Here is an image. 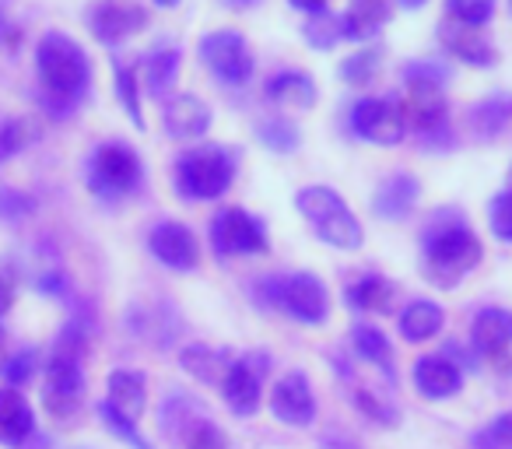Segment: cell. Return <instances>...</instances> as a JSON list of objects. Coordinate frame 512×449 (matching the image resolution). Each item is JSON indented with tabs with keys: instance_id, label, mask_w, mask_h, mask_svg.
Listing matches in <instances>:
<instances>
[{
	"instance_id": "ba28073f",
	"label": "cell",
	"mask_w": 512,
	"mask_h": 449,
	"mask_svg": "<svg viewBox=\"0 0 512 449\" xmlns=\"http://www.w3.org/2000/svg\"><path fill=\"white\" fill-rule=\"evenodd\" d=\"M211 246L218 257H253V253H267L271 243L253 214H246L242 207H221L211 218Z\"/></svg>"
},
{
	"instance_id": "c3c4849f",
	"label": "cell",
	"mask_w": 512,
	"mask_h": 449,
	"mask_svg": "<svg viewBox=\"0 0 512 449\" xmlns=\"http://www.w3.org/2000/svg\"><path fill=\"white\" fill-rule=\"evenodd\" d=\"M428 0H400V8H407V11H418V8H425Z\"/></svg>"
},
{
	"instance_id": "d4e9b609",
	"label": "cell",
	"mask_w": 512,
	"mask_h": 449,
	"mask_svg": "<svg viewBox=\"0 0 512 449\" xmlns=\"http://www.w3.org/2000/svg\"><path fill=\"white\" fill-rule=\"evenodd\" d=\"M509 123H512V95H502V92L488 95V99L470 109V130H474L481 141H495Z\"/></svg>"
},
{
	"instance_id": "d6986e66",
	"label": "cell",
	"mask_w": 512,
	"mask_h": 449,
	"mask_svg": "<svg viewBox=\"0 0 512 449\" xmlns=\"http://www.w3.org/2000/svg\"><path fill=\"white\" fill-rule=\"evenodd\" d=\"M418 193H421L418 179L407 176V172H393V176H386L383 183H379L376 197H372V211L386 221H400L418 204Z\"/></svg>"
},
{
	"instance_id": "2e32d148",
	"label": "cell",
	"mask_w": 512,
	"mask_h": 449,
	"mask_svg": "<svg viewBox=\"0 0 512 449\" xmlns=\"http://www.w3.org/2000/svg\"><path fill=\"white\" fill-rule=\"evenodd\" d=\"M162 127H165V134L176 137V141H197V137H204L207 127H211V109H207V102H200L197 95H176L172 102H165Z\"/></svg>"
},
{
	"instance_id": "ac0fdd59",
	"label": "cell",
	"mask_w": 512,
	"mask_h": 449,
	"mask_svg": "<svg viewBox=\"0 0 512 449\" xmlns=\"http://www.w3.org/2000/svg\"><path fill=\"white\" fill-rule=\"evenodd\" d=\"M470 341L481 355L488 358H498L505 348L512 344V309H502V306H488L474 316L470 323Z\"/></svg>"
},
{
	"instance_id": "ee69618b",
	"label": "cell",
	"mask_w": 512,
	"mask_h": 449,
	"mask_svg": "<svg viewBox=\"0 0 512 449\" xmlns=\"http://www.w3.org/2000/svg\"><path fill=\"white\" fill-rule=\"evenodd\" d=\"M446 78H449L446 67H442V64H428V60L404 67V81H407V85H435V88H442V85H446Z\"/></svg>"
},
{
	"instance_id": "484cf974",
	"label": "cell",
	"mask_w": 512,
	"mask_h": 449,
	"mask_svg": "<svg viewBox=\"0 0 512 449\" xmlns=\"http://www.w3.org/2000/svg\"><path fill=\"white\" fill-rule=\"evenodd\" d=\"M442 323H446V313H442L439 302L418 299L400 313V334H404V341L418 344V341H428V337L439 334Z\"/></svg>"
},
{
	"instance_id": "8d00e7d4",
	"label": "cell",
	"mask_w": 512,
	"mask_h": 449,
	"mask_svg": "<svg viewBox=\"0 0 512 449\" xmlns=\"http://www.w3.org/2000/svg\"><path fill=\"white\" fill-rule=\"evenodd\" d=\"M116 92H120L123 106H127V116L137 130H144V116H141V102H137V71L127 64L116 67Z\"/></svg>"
},
{
	"instance_id": "7bdbcfd3",
	"label": "cell",
	"mask_w": 512,
	"mask_h": 449,
	"mask_svg": "<svg viewBox=\"0 0 512 449\" xmlns=\"http://www.w3.org/2000/svg\"><path fill=\"white\" fill-rule=\"evenodd\" d=\"M488 221H491V232H495L502 243H512V193L509 190L491 200Z\"/></svg>"
},
{
	"instance_id": "d6a6232c",
	"label": "cell",
	"mask_w": 512,
	"mask_h": 449,
	"mask_svg": "<svg viewBox=\"0 0 512 449\" xmlns=\"http://www.w3.org/2000/svg\"><path fill=\"white\" fill-rule=\"evenodd\" d=\"M470 449H512V411L498 414L484 428L470 432Z\"/></svg>"
},
{
	"instance_id": "44dd1931",
	"label": "cell",
	"mask_w": 512,
	"mask_h": 449,
	"mask_svg": "<svg viewBox=\"0 0 512 449\" xmlns=\"http://www.w3.org/2000/svg\"><path fill=\"white\" fill-rule=\"evenodd\" d=\"M267 99L278 109H292V113H302V109H313L320 92H316V81L302 71H281L267 81Z\"/></svg>"
},
{
	"instance_id": "5b68a950",
	"label": "cell",
	"mask_w": 512,
	"mask_h": 449,
	"mask_svg": "<svg viewBox=\"0 0 512 449\" xmlns=\"http://www.w3.org/2000/svg\"><path fill=\"white\" fill-rule=\"evenodd\" d=\"M253 299L288 313L306 327H320L330 316V292L316 274H288V278H260Z\"/></svg>"
},
{
	"instance_id": "4fadbf2b",
	"label": "cell",
	"mask_w": 512,
	"mask_h": 449,
	"mask_svg": "<svg viewBox=\"0 0 512 449\" xmlns=\"http://www.w3.org/2000/svg\"><path fill=\"white\" fill-rule=\"evenodd\" d=\"M148 250L158 264L172 267V271H193V267L200 264L197 236H193L186 225H179V221H162V225H155L148 236Z\"/></svg>"
},
{
	"instance_id": "bcb514c9",
	"label": "cell",
	"mask_w": 512,
	"mask_h": 449,
	"mask_svg": "<svg viewBox=\"0 0 512 449\" xmlns=\"http://www.w3.org/2000/svg\"><path fill=\"white\" fill-rule=\"evenodd\" d=\"M323 4H327V0H292V8L309 11V15H316V11H323Z\"/></svg>"
},
{
	"instance_id": "6da1fadb",
	"label": "cell",
	"mask_w": 512,
	"mask_h": 449,
	"mask_svg": "<svg viewBox=\"0 0 512 449\" xmlns=\"http://www.w3.org/2000/svg\"><path fill=\"white\" fill-rule=\"evenodd\" d=\"M484 257V246L467 229L460 211H439L421 236V267L435 288H456Z\"/></svg>"
},
{
	"instance_id": "836d02e7",
	"label": "cell",
	"mask_w": 512,
	"mask_h": 449,
	"mask_svg": "<svg viewBox=\"0 0 512 449\" xmlns=\"http://www.w3.org/2000/svg\"><path fill=\"white\" fill-rule=\"evenodd\" d=\"M36 137V127L25 120H0V162L15 158L18 151H25Z\"/></svg>"
},
{
	"instance_id": "f907efd6",
	"label": "cell",
	"mask_w": 512,
	"mask_h": 449,
	"mask_svg": "<svg viewBox=\"0 0 512 449\" xmlns=\"http://www.w3.org/2000/svg\"><path fill=\"white\" fill-rule=\"evenodd\" d=\"M232 8H249V4H256V0H228Z\"/></svg>"
},
{
	"instance_id": "60d3db41",
	"label": "cell",
	"mask_w": 512,
	"mask_h": 449,
	"mask_svg": "<svg viewBox=\"0 0 512 449\" xmlns=\"http://www.w3.org/2000/svg\"><path fill=\"white\" fill-rule=\"evenodd\" d=\"M36 362H39L36 348H22L18 355H11L8 362L0 365V372H4V379H8L11 386H22L36 376Z\"/></svg>"
},
{
	"instance_id": "7402d4cb",
	"label": "cell",
	"mask_w": 512,
	"mask_h": 449,
	"mask_svg": "<svg viewBox=\"0 0 512 449\" xmlns=\"http://www.w3.org/2000/svg\"><path fill=\"white\" fill-rule=\"evenodd\" d=\"M106 386H109V400H106V404L137 425V418L144 414V400H148V397H144V376H141V372L116 369V372H109V383Z\"/></svg>"
},
{
	"instance_id": "603a6c76",
	"label": "cell",
	"mask_w": 512,
	"mask_h": 449,
	"mask_svg": "<svg viewBox=\"0 0 512 449\" xmlns=\"http://www.w3.org/2000/svg\"><path fill=\"white\" fill-rule=\"evenodd\" d=\"M386 22H390V0H351L348 15L341 18L344 39L365 43V39L376 36Z\"/></svg>"
},
{
	"instance_id": "681fc988",
	"label": "cell",
	"mask_w": 512,
	"mask_h": 449,
	"mask_svg": "<svg viewBox=\"0 0 512 449\" xmlns=\"http://www.w3.org/2000/svg\"><path fill=\"white\" fill-rule=\"evenodd\" d=\"M8 32V15H4V8H0V36Z\"/></svg>"
},
{
	"instance_id": "277c9868",
	"label": "cell",
	"mask_w": 512,
	"mask_h": 449,
	"mask_svg": "<svg viewBox=\"0 0 512 449\" xmlns=\"http://www.w3.org/2000/svg\"><path fill=\"white\" fill-rule=\"evenodd\" d=\"M295 207L313 225V232L334 250H358L362 246V221L355 218L344 197L330 186H302L295 193Z\"/></svg>"
},
{
	"instance_id": "4dcf8cb0",
	"label": "cell",
	"mask_w": 512,
	"mask_h": 449,
	"mask_svg": "<svg viewBox=\"0 0 512 449\" xmlns=\"http://www.w3.org/2000/svg\"><path fill=\"white\" fill-rule=\"evenodd\" d=\"M256 137L264 141V148L278 151V155H292V151H299V127H295L292 120H285V116H267V120H260V127H256Z\"/></svg>"
},
{
	"instance_id": "52a82bcc",
	"label": "cell",
	"mask_w": 512,
	"mask_h": 449,
	"mask_svg": "<svg viewBox=\"0 0 512 449\" xmlns=\"http://www.w3.org/2000/svg\"><path fill=\"white\" fill-rule=\"evenodd\" d=\"M141 158L134 155V148L120 141H109L99 144L88 158V169H85V183L95 197L102 200H116V197H127L141 186Z\"/></svg>"
},
{
	"instance_id": "b9f144b4",
	"label": "cell",
	"mask_w": 512,
	"mask_h": 449,
	"mask_svg": "<svg viewBox=\"0 0 512 449\" xmlns=\"http://www.w3.org/2000/svg\"><path fill=\"white\" fill-rule=\"evenodd\" d=\"M355 404L365 418L379 421V425H393L397 421V411H393L390 400H383V393H369V390H355Z\"/></svg>"
},
{
	"instance_id": "83f0119b",
	"label": "cell",
	"mask_w": 512,
	"mask_h": 449,
	"mask_svg": "<svg viewBox=\"0 0 512 449\" xmlns=\"http://www.w3.org/2000/svg\"><path fill=\"white\" fill-rule=\"evenodd\" d=\"M179 365H183L193 379H200V383H221L228 365H232V358H228L225 351L207 348V344H190V348L179 355Z\"/></svg>"
},
{
	"instance_id": "f1b7e54d",
	"label": "cell",
	"mask_w": 512,
	"mask_h": 449,
	"mask_svg": "<svg viewBox=\"0 0 512 449\" xmlns=\"http://www.w3.org/2000/svg\"><path fill=\"white\" fill-rule=\"evenodd\" d=\"M351 344H355V351H358V358H362V362L383 369V376L393 383V365H390L393 362V348H390V341H386L383 330L369 327V323H358V327L351 330Z\"/></svg>"
},
{
	"instance_id": "5bb4252c",
	"label": "cell",
	"mask_w": 512,
	"mask_h": 449,
	"mask_svg": "<svg viewBox=\"0 0 512 449\" xmlns=\"http://www.w3.org/2000/svg\"><path fill=\"white\" fill-rule=\"evenodd\" d=\"M271 411L278 421L292 428H306L313 425L316 418V397H313V386L302 372H288L285 379H278L271 393Z\"/></svg>"
},
{
	"instance_id": "8fae6325",
	"label": "cell",
	"mask_w": 512,
	"mask_h": 449,
	"mask_svg": "<svg viewBox=\"0 0 512 449\" xmlns=\"http://www.w3.org/2000/svg\"><path fill=\"white\" fill-rule=\"evenodd\" d=\"M148 25V11L130 0H99L88 11V29L102 46H120Z\"/></svg>"
},
{
	"instance_id": "f35d334b",
	"label": "cell",
	"mask_w": 512,
	"mask_h": 449,
	"mask_svg": "<svg viewBox=\"0 0 512 449\" xmlns=\"http://www.w3.org/2000/svg\"><path fill=\"white\" fill-rule=\"evenodd\" d=\"M99 414H102V421H106V428L116 435V439L130 442V446H134V449H151V442L144 439L141 432H137V425H134V421H130V418H123L120 411H113V407H109V404H102V407H99Z\"/></svg>"
},
{
	"instance_id": "ffe728a7",
	"label": "cell",
	"mask_w": 512,
	"mask_h": 449,
	"mask_svg": "<svg viewBox=\"0 0 512 449\" xmlns=\"http://www.w3.org/2000/svg\"><path fill=\"white\" fill-rule=\"evenodd\" d=\"M32 435H36L32 404L18 390H0V442L4 446H25Z\"/></svg>"
},
{
	"instance_id": "cb8c5ba5",
	"label": "cell",
	"mask_w": 512,
	"mask_h": 449,
	"mask_svg": "<svg viewBox=\"0 0 512 449\" xmlns=\"http://www.w3.org/2000/svg\"><path fill=\"white\" fill-rule=\"evenodd\" d=\"M179 64H183V57H179L176 46H155L144 57V88H148L151 99H165L169 95V88L179 78Z\"/></svg>"
},
{
	"instance_id": "ab89813d",
	"label": "cell",
	"mask_w": 512,
	"mask_h": 449,
	"mask_svg": "<svg viewBox=\"0 0 512 449\" xmlns=\"http://www.w3.org/2000/svg\"><path fill=\"white\" fill-rule=\"evenodd\" d=\"M36 211V200L22 190H0V221H8V225H18L25 221L29 214Z\"/></svg>"
},
{
	"instance_id": "30bf717a",
	"label": "cell",
	"mask_w": 512,
	"mask_h": 449,
	"mask_svg": "<svg viewBox=\"0 0 512 449\" xmlns=\"http://www.w3.org/2000/svg\"><path fill=\"white\" fill-rule=\"evenodd\" d=\"M267 369H271L267 351H249V355L235 358V362L228 365L225 379H221V397H225V404L232 407L235 414H242V418L256 414Z\"/></svg>"
},
{
	"instance_id": "f546056e",
	"label": "cell",
	"mask_w": 512,
	"mask_h": 449,
	"mask_svg": "<svg viewBox=\"0 0 512 449\" xmlns=\"http://www.w3.org/2000/svg\"><path fill=\"white\" fill-rule=\"evenodd\" d=\"M200 418H207V414H204V407H200V400H193L190 393L172 390L169 397H165V404H162V428L169 435H179V439H183V435L190 432V428L197 425Z\"/></svg>"
},
{
	"instance_id": "74e56055",
	"label": "cell",
	"mask_w": 512,
	"mask_h": 449,
	"mask_svg": "<svg viewBox=\"0 0 512 449\" xmlns=\"http://www.w3.org/2000/svg\"><path fill=\"white\" fill-rule=\"evenodd\" d=\"M183 449H228V439L211 418H200L197 425L183 435Z\"/></svg>"
},
{
	"instance_id": "9c48e42d",
	"label": "cell",
	"mask_w": 512,
	"mask_h": 449,
	"mask_svg": "<svg viewBox=\"0 0 512 449\" xmlns=\"http://www.w3.org/2000/svg\"><path fill=\"white\" fill-rule=\"evenodd\" d=\"M200 60L211 67V74L221 85L239 88L253 78V53H249V43L232 29L211 32V36L200 39Z\"/></svg>"
},
{
	"instance_id": "d590c367",
	"label": "cell",
	"mask_w": 512,
	"mask_h": 449,
	"mask_svg": "<svg viewBox=\"0 0 512 449\" xmlns=\"http://www.w3.org/2000/svg\"><path fill=\"white\" fill-rule=\"evenodd\" d=\"M379 64H383V57H379L376 50H362L341 64V78L348 81V85H369V81H376Z\"/></svg>"
},
{
	"instance_id": "7dc6e473",
	"label": "cell",
	"mask_w": 512,
	"mask_h": 449,
	"mask_svg": "<svg viewBox=\"0 0 512 449\" xmlns=\"http://www.w3.org/2000/svg\"><path fill=\"white\" fill-rule=\"evenodd\" d=\"M323 449H358V446L351 439H337V435H327V439H323Z\"/></svg>"
},
{
	"instance_id": "7a4b0ae2",
	"label": "cell",
	"mask_w": 512,
	"mask_h": 449,
	"mask_svg": "<svg viewBox=\"0 0 512 449\" xmlns=\"http://www.w3.org/2000/svg\"><path fill=\"white\" fill-rule=\"evenodd\" d=\"M36 71L43 102L53 116H71L92 85V64L85 50L64 32H46L36 46Z\"/></svg>"
},
{
	"instance_id": "f6af8a7d",
	"label": "cell",
	"mask_w": 512,
	"mask_h": 449,
	"mask_svg": "<svg viewBox=\"0 0 512 449\" xmlns=\"http://www.w3.org/2000/svg\"><path fill=\"white\" fill-rule=\"evenodd\" d=\"M11 306H15V285L8 278H0V316L8 313Z\"/></svg>"
},
{
	"instance_id": "e0dca14e",
	"label": "cell",
	"mask_w": 512,
	"mask_h": 449,
	"mask_svg": "<svg viewBox=\"0 0 512 449\" xmlns=\"http://www.w3.org/2000/svg\"><path fill=\"white\" fill-rule=\"evenodd\" d=\"M414 386H418V393L428 400L456 397V393L463 390V369L456 362H449L446 355L418 358V362H414Z\"/></svg>"
},
{
	"instance_id": "3957f363",
	"label": "cell",
	"mask_w": 512,
	"mask_h": 449,
	"mask_svg": "<svg viewBox=\"0 0 512 449\" xmlns=\"http://www.w3.org/2000/svg\"><path fill=\"white\" fill-rule=\"evenodd\" d=\"M85 348H88V330L78 320H71L57 334L50 355V372H46V407L53 418L71 421L85 404Z\"/></svg>"
},
{
	"instance_id": "8992f818",
	"label": "cell",
	"mask_w": 512,
	"mask_h": 449,
	"mask_svg": "<svg viewBox=\"0 0 512 449\" xmlns=\"http://www.w3.org/2000/svg\"><path fill=\"white\" fill-rule=\"evenodd\" d=\"M172 179L183 200H214L232 186L235 158L221 144H200L179 155Z\"/></svg>"
},
{
	"instance_id": "7c38bea8",
	"label": "cell",
	"mask_w": 512,
	"mask_h": 449,
	"mask_svg": "<svg viewBox=\"0 0 512 449\" xmlns=\"http://www.w3.org/2000/svg\"><path fill=\"white\" fill-rule=\"evenodd\" d=\"M351 130H355L362 141L372 144H397L404 137V113H400V102L393 99H362L351 109Z\"/></svg>"
},
{
	"instance_id": "db71d44e",
	"label": "cell",
	"mask_w": 512,
	"mask_h": 449,
	"mask_svg": "<svg viewBox=\"0 0 512 449\" xmlns=\"http://www.w3.org/2000/svg\"><path fill=\"white\" fill-rule=\"evenodd\" d=\"M509 193H512V169H509Z\"/></svg>"
},
{
	"instance_id": "9a60e30c",
	"label": "cell",
	"mask_w": 512,
	"mask_h": 449,
	"mask_svg": "<svg viewBox=\"0 0 512 449\" xmlns=\"http://www.w3.org/2000/svg\"><path fill=\"white\" fill-rule=\"evenodd\" d=\"M439 43L446 46V53H453L456 60L470 67H495L498 64V50L491 46V39L484 36L474 25H460V22H446L439 25Z\"/></svg>"
},
{
	"instance_id": "e575fe53",
	"label": "cell",
	"mask_w": 512,
	"mask_h": 449,
	"mask_svg": "<svg viewBox=\"0 0 512 449\" xmlns=\"http://www.w3.org/2000/svg\"><path fill=\"white\" fill-rule=\"evenodd\" d=\"M495 4H498V0H446V8H449V15H453V22L474 25V29H481V25L491 22V15H495Z\"/></svg>"
},
{
	"instance_id": "f5cc1de1",
	"label": "cell",
	"mask_w": 512,
	"mask_h": 449,
	"mask_svg": "<svg viewBox=\"0 0 512 449\" xmlns=\"http://www.w3.org/2000/svg\"><path fill=\"white\" fill-rule=\"evenodd\" d=\"M0 348H4V330H0Z\"/></svg>"
},
{
	"instance_id": "4316f807",
	"label": "cell",
	"mask_w": 512,
	"mask_h": 449,
	"mask_svg": "<svg viewBox=\"0 0 512 449\" xmlns=\"http://www.w3.org/2000/svg\"><path fill=\"white\" fill-rule=\"evenodd\" d=\"M393 299H397V288L383 274H365L348 288V302L362 313H390Z\"/></svg>"
},
{
	"instance_id": "1f68e13d",
	"label": "cell",
	"mask_w": 512,
	"mask_h": 449,
	"mask_svg": "<svg viewBox=\"0 0 512 449\" xmlns=\"http://www.w3.org/2000/svg\"><path fill=\"white\" fill-rule=\"evenodd\" d=\"M302 36H306V43L313 46V50H334L337 39L344 36V25H341V18L327 15V11H316L306 29H302Z\"/></svg>"
},
{
	"instance_id": "816d5d0a",
	"label": "cell",
	"mask_w": 512,
	"mask_h": 449,
	"mask_svg": "<svg viewBox=\"0 0 512 449\" xmlns=\"http://www.w3.org/2000/svg\"><path fill=\"white\" fill-rule=\"evenodd\" d=\"M155 4H158V8H176L179 0H155Z\"/></svg>"
}]
</instances>
